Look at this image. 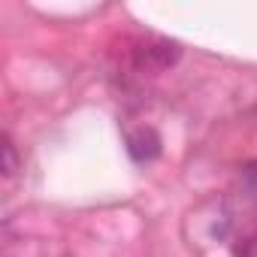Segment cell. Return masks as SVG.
Wrapping results in <instances>:
<instances>
[{
	"label": "cell",
	"instance_id": "1",
	"mask_svg": "<svg viewBox=\"0 0 257 257\" xmlns=\"http://www.w3.org/2000/svg\"><path fill=\"white\" fill-rule=\"evenodd\" d=\"M127 149L137 161H152L158 152H161V140L152 134V131H140V134H131L127 137Z\"/></svg>",
	"mask_w": 257,
	"mask_h": 257
},
{
	"label": "cell",
	"instance_id": "2",
	"mask_svg": "<svg viewBox=\"0 0 257 257\" xmlns=\"http://www.w3.org/2000/svg\"><path fill=\"white\" fill-rule=\"evenodd\" d=\"M4 173L7 176H13L16 173V149H13V143H10V137H4Z\"/></svg>",
	"mask_w": 257,
	"mask_h": 257
},
{
	"label": "cell",
	"instance_id": "3",
	"mask_svg": "<svg viewBox=\"0 0 257 257\" xmlns=\"http://www.w3.org/2000/svg\"><path fill=\"white\" fill-rule=\"evenodd\" d=\"M245 179L257 188V164H248V170H245Z\"/></svg>",
	"mask_w": 257,
	"mask_h": 257
}]
</instances>
